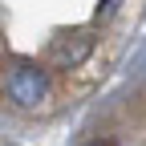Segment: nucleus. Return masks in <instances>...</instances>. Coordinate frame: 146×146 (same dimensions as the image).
I'll return each instance as SVG.
<instances>
[{
    "instance_id": "20e7f679",
    "label": "nucleus",
    "mask_w": 146,
    "mask_h": 146,
    "mask_svg": "<svg viewBox=\"0 0 146 146\" xmlns=\"http://www.w3.org/2000/svg\"><path fill=\"white\" fill-rule=\"evenodd\" d=\"M85 146H110V142H85Z\"/></svg>"
},
{
    "instance_id": "f257e3e1",
    "label": "nucleus",
    "mask_w": 146,
    "mask_h": 146,
    "mask_svg": "<svg viewBox=\"0 0 146 146\" xmlns=\"http://www.w3.org/2000/svg\"><path fill=\"white\" fill-rule=\"evenodd\" d=\"M94 49H98V29H89V25L85 29H69L49 45V61L57 69H77V65L89 61Z\"/></svg>"
},
{
    "instance_id": "f03ea898",
    "label": "nucleus",
    "mask_w": 146,
    "mask_h": 146,
    "mask_svg": "<svg viewBox=\"0 0 146 146\" xmlns=\"http://www.w3.org/2000/svg\"><path fill=\"white\" fill-rule=\"evenodd\" d=\"M4 89H8V98L16 106L36 110V106L49 98V77H45V69H36V65H16L8 77H4Z\"/></svg>"
},
{
    "instance_id": "7ed1b4c3",
    "label": "nucleus",
    "mask_w": 146,
    "mask_h": 146,
    "mask_svg": "<svg viewBox=\"0 0 146 146\" xmlns=\"http://www.w3.org/2000/svg\"><path fill=\"white\" fill-rule=\"evenodd\" d=\"M114 4H118V0H102V4H98V16H110V12H114Z\"/></svg>"
}]
</instances>
